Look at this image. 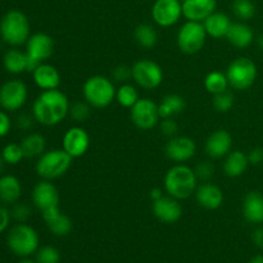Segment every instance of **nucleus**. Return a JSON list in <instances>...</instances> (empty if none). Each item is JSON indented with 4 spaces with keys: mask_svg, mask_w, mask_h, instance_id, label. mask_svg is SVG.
<instances>
[{
    "mask_svg": "<svg viewBox=\"0 0 263 263\" xmlns=\"http://www.w3.org/2000/svg\"><path fill=\"white\" fill-rule=\"evenodd\" d=\"M69 100L61 90H44L32 105L35 121L44 126H55L69 115Z\"/></svg>",
    "mask_w": 263,
    "mask_h": 263,
    "instance_id": "nucleus-1",
    "label": "nucleus"
},
{
    "mask_svg": "<svg viewBox=\"0 0 263 263\" xmlns=\"http://www.w3.org/2000/svg\"><path fill=\"white\" fill-rule=\"evenodd\" d=\"M163 184L167 194L182 200L194 194L198 187V179L194 170L184 163H176L166 172Z\"/></svg>",
    "mask_w": 263,
    "mask_h": 263,
    "instance_id": "nucleus-2",
    "label": "nucleus"
},
{
    "mask_svg": "<svg viewBox=\"0 0 263 263\" xmlns=\"http://www.w3.org/2000/svg\"><path fill=\"white\" fill-rule=\"evenodd\" d=\"M0 36L7 44L20 46L30 39V22L25 13L12 9L3 15L0 21Z\"/></svg>",
    "mask_w": 263,
    "mask_h": 263,
    "instance_id": "nucleus-3",
    "label": "nucleus"
},
{
    "mask_svg": "<svg viewBox=\"0 0 263 263\" xmlns=\"http://www.w3.org/2000/svg\"><path fill=\"white\" fill-rule=\"evenodd\" d=\"M7 244L13 254L22 257V258H27L31 254L37 252L40 239L32 226L25 222H20L13 226L8 233Z\"/></svg>",
    "mask_w": 263,
    "mask_h": 263,
    "instance_id": "nucleus-4",
    "label": "nucleus"
},
{
    "mask_svg": "<svg viewBox=\"0 0 263 263\" xmlns=\"http://www.w3.org/2000/svg\"><path fill=\"white\" fill-rule=\"evenodd\" d=\"M116 90L112 80L102 74H95L85 81L82 94L92 108H105L116 99Z\"/></svg>",
    "mask_w": 263,
    "mask_h": 263,
    "instance_id": "nucleus-5",
    "label": "nucleus"
},
{
    "mask_svg": "<svg viewBox=\"0 0 263 263\" xmlns=\"http://www.w3.org/2000/svg\"><path fill=\"white\" fill-rule=\"evenodd\" d=\"M72 159L63 149L44 152L36 162V172L44 180H55L67 174L72 166Z\"/></svg>",
    "mask_w": 263,
    "mask_h": 263,
    "instance_id": "nucleus-6",
    "label": "nucleus"
},
{
    "mask_svg": "<svg viewBox=\"0 0 263 263\" xmlns=\"http://www.w3.org/2000/svg\"><path fill=\"white\" fill-rule=\"evenodd\" d=\"M257 66L251 58L239 57L229 64L226 77L230 87L235 90H247L253 86L257 80Z\"/></svg>",
    "mask_w": 263,
    "mask_h": 263,
    "instance_id": "nucleus-7",
    "label": "nucleus"
},
{
    "mask_svg": "<svg viewBox=\"0 0 263 263\" xmlns=\"http://www.w3.org/2000/svg\"><path fill=\"white\" fill-rule=\"evenodd\" d=\"M207 36L202 22L186 21L177 32V46L181 53L193 55L202 50Z\"/></svg>",
    "mask_w": 263,
    "mask_h": 263,
    "instance_id": "nucleus-8",
    "label": "nucleus"
},
{
    "mask_svg": "<svg viewBox=\"0 0 263 263\" xmlns=\"http://www.w3.org/2000/svg\"><path fill=\"white\" fill-rule=\"evenodd\" d=\"M54 53V40L48 33L39 32L30 36L26 43V54H27V71L33 72L39 64L48 61Z\"/></svg>",
    "mask_w": 263,
    "mask_h": 263,
    "instance_id": "nucleus-9",
    "label": "nucleus"
},
{
    "mask_svg": "<svg viewBox=\"0 0 263 263\" xmlns=\"http://www.w3.org/2000/svg\"><path fill=\"white\" fill-rule=\"evenodd\" d=\"M163 69L151 59H141L133 66V80L144 90H153L163 82Z\"/></svg>",
    "mask_w": 263,
    "mask_h": 263,
    "instance_id": "nucleus-10",
    "label": "nucleus"
},
{
    "mask_svg": "<svg viewBox=\"0 0 263 263\" xmlns=\"http://www.w3.org/2000/svg\"><path fill=\"white\" fill-rule=\"evenodd\" d=\"M130 117L134 125L140 130H152L161 120L158 104L149 98H141L130 108Z\"/></svg>",
    "mask_w": 263,
    "mask_h": 263,
    "instance_id": "nucleus-11",
    "label": "nucleus"
},
{
    "mask_svg": "<svg viewBox=\"0 0 263 263\" xmlns=\"http://www.w3.org/2000/svg\"><path fill=\"white\" fill-rule=\"evenodd\" d=\"M28 97L27 86L21 80H10L0 87V105L3 109L14 112L25 105Z\"/></svg>",
    "mask_w": 263,
    "mask_h": 263,
    "instance_id": "nucleus-12",
    "label": "nucleus"
},
{
    "mask_svg": "<svg viewBox=\"0 0 263 263\" xmlns=\"http://www.w3.org/2000/svg\"><path fill=\"white\" fill-rule=\"evenodd\" d=\"M182 17L181 0H156L152 7V18L161 27H171Z\"/></svg>",
    "mask_w": 263,
    "mask_h": 263,
    "instance_id": "nucleus-13",
    "label": "nucleus"
},
{
    "mask_svg": "<svg viewBox=\"0 0 263 263\" xmlns=\"http://www.w3.org/2000/svg\"><path fill=\"white\" fill-rule=\"evenodd\" d=\"M62 145H63V151L68 153L72 158H79L89 151L90 136L85 128L73 126L64 133Z\"/></svg>",
    "mask_w": 263,
    "mask_h": 263,
    "instance_id": "nucleus-14",
    "label": "nucleus"
},
{
    "mask_svg": "<svg viewBox=\"0 0 263 263\" xmlns=\"http://www.w3.org/2000/svg\"><path fill=\"white\" fill-rule=\"evenodd\" d=\"M166 156L175 163H184L195 156L197 145L189 136H172L166 144Z\"/></svg>",
    "mask_w": 263,
    "mask_h": 263,
    "instance_id": "nucleus-15",
    "label": "nucleus"
},
{
    "mask_svg": "<svg viewBox=\"0 0 263 263\" xmlns=\"http://www.w3.org/2000/svg\"><path fill=\"white\" fill-rule=\"evenodd\" d=\"M153 215L163 223H175L181 218L182 205L179 199L171 195H163L161 199L152 202Z\"/></svg>",
    "mask_w": 263,
    "mask_h": 263,
    "instance_id": "nucleus-16",
    "label": "nucleus"
},
{
    "mask_svg": "<svg viewBox=\"0 0 263 263\" xmlns=\"http://www.w3.org/2000/svg\"><path fill=\"white\" fill-rule=\"evenodd\" d=\"M59 200V192L55 185L50 182V180H43L37 182L32 190V203L39 211L49 210V208L58 207Z\"/></svg>",
    "mask_w": 263,
    "mask_h": 263,
    "instance_id": "nucleus-17",
    "label": "nucleus"
},
{
    "mask_svg": "<svg viewBox=\"0 0 263 263\" xmlns=\"http://www.w3.org/2000/svg\"><path fill=\"white\" fill-rule=\"evenodd\" d=\"M233 148V138L226 130H216L211 134L205 141V153L210 158H225Z\"/></svg>",
    "mask_w": 263,
    "mask_h": 263,
    "instance_id": "nucleus-18",
    "label": "nucleus"
},
{
    "mask_svg": "<svg viewBox=\"0 0 263 263\" xmlns=\"http://www.w3.org/2000/svg\"><path fill=\"white\" fill-rule=\"evenodd\" d=\"M194 194L198 204L210 211L218 210L222 205L223 199H225L221 187L210 181L200 184Z\"/></svg>",
    "mask_w": 263,
    "mask_h": 263,
    "instance_id": "nucleus-19",
    "label": "nucleus"
},
{
    "mask_svg": "<svg viewBox=\"0 0 263 263\" xmlns=\"http://www.w3.org/2000/svg\"><path fill=\"white\" fill-rule=\"evenodd\" d=\"M43 220L46 223L50 233L55 236H67L72 231L73 223L72 220L67 215H64L61 208L53 207L44 211Z\"/></svg>",
    "mask_w": 263,
    "mask_h": 263,
    "instance_id": "nucleus-20",
    "label": "nucleus"
},
{
    "mask_svg": "<svg viewBox=\"0 0 263 263\" xmlns=\"http://www.w3.org/2000/svg\"><path fill=\"white\" fill-rule=\"evenodd\" d=\"M182 15L186 21L203 22L216 12L217 0H182Z\"/></svg>",
    "mask_w": 263,
    "mask_h": 263,
    "instance_id": "nucleus-21",
    "label": "nucleus"
},
{
    "mask_svg": "<svg viewBox=\"0 0 263 263\" xmlns=\"http://www.w3.org/2000/svg\"><path fill=\"white\" fill-rule=\"evenodd\" d=\"M33 81L36 86L41 90L58 89L61 85V73L54 66L48 63L39 64L37 68L32 72Z\"/></svg>",
    "mask_w": 263,
    "mask_h": 263,
    "instance_id": "nucleus-22",
    "label": "nucleus"
},
{
    "mask_svg": "<svg viewBox=\"0 0 263 263\" xmlns=\"http://www.w3.org/2000/svg\"><path fill=\"white\" fill-rule=\"evenodd\" d=\"M243 216L246 221L253 225L263 223V194L259 192H249L243 199Z\"/></svg>",
    "mask_w": 263,
    "mask_h": 263,
    "instance_id": "nucleus-23",
    "label": "nucleus"
},
{
    "mask_svg": "<svg viewBox=\"0 0 263 263\" xmlns=\"http://www.w3.org/2000/svg\"><path fill=\"white\" fill-rule=\"evenodd\" d=\"M203 26L205 28V32L208 36L213 39L226 37L228 31L231 26L230 17L222 12H213L210 17L203 21Z\"/></svg>",
    "mask_w": 263,
    "mask_h": 263,
    "instance_id": "nucleus-24",
    "label": "nucleus"
},
{
    "mask_svg": "<svg viewBox=\"0 0 263 263\" xmlns=\"http://www.w3.org/2000/svg\"><path fill=\"white\" fill-rule=\"evenodd\" d=\"M229 43L238 49H246L253 43L254 32L247 23L235 22L231 23L226 35Z\"/></svg>",
    "mask_w": 263,
    "mask_h": 263,
    "instance_id": "nucleus-25",
    "label": "nucleus"
},
{
    "mask_svg": "<svg viewBox=\"0 0 263 263\" xmlns=\"http://www.w3.org/2000/svg\"><path fill=\"white\" fill-rule=\"evenodd\" d=\"M22 194L21 181L13 175L0 177V202L4 204H14Z\"/></svg>",
    "mask_w": 263,
    "mask_h": 263,
    "instance_id": "nucleus-26",
    "label": "nucleus"
},
{
    "mask_svg": "<svg viewBox=\"0 0 263 263\" xmlns=\"http://www.w3.org/2000/svg\"><path fill=\"white\" fill-rule=\"evenodd\" d=\"M249 166L248 154L241 151H231L225 157L223 162V172L229 177H239L247 171Z\"/></svg>",
    "mask_w": 263,
    "mask_h": 263,
    "instance_id": "nucleus-27",
    "label": "nucleus"
},
{
    "mask_svg": "<svg viewBox=\"0 0 263 263\" xmlns=\"http://www.w3.org/2000/svg\"><path fill=\"white\" fill-rule=\"evenodd\" d=\"M27 61L28 58L26 51L20 50V49H9L4 54L3 64L9 73L20 74L27 71Z\"/></svg>",
    "mask_w": 263,
    "mask_h": 263,
    "instance_id": "nucleus-28",
    "label": "nucleus"
},
{
    "mask_svg": "<svg viewBox=\"0 0 263 263\" xmlns=\"http://www.w3.org/2000/svg\"><path fill=\"white\" fill-rule=\"evenodd\" d=\"M185 99L179 94H168L161 100L158 104L159 116L161 120L163 118H172L174 116L180 115L185 109Z\"/></svg>",
    "mask_w": 263,
    "mask_h": 263,
    "instance_id": "nucleus-29",
    "label": "nucleus"
},
{
    "mask_svg": "<svg viewBox=\"0 0 263 263\" xmlns=\"http://www.w3.org/2000/svg\"><path fill=\"white\" fill-rule=\"evenodd\" d=\"M21 146H22L25 158H36L45 152L46 140L41 134L32 133L22 139Z\"/></svg>",
    "mask_w": 263,
    "mask_h": 263,
    "instance_id": "nucleus-30",
    "label": "nucleus"
},
{
    "mask_svg": "<svg viewBox=\"0 0 263 263\" xmlns=\"http://www.w3.org/2000/svg\"><path fill=\"white\" fill-rule=\"evenodd\" d=\"M134 37H135L136 43L144 49H152L156 46L157 41H158V33H157L156 28L149 23H141L135 28L134 32Z\"/></svg>",
    "mask_w": 263,
    "mask_h": 263,
    "instance_id": "nucleus-31",
    "label": "nucleus"
},
{
    "mask_svg": "<svg viewBox=\"0 0 263 263\" xmlns=\"http://www.w3.org/2000/svg\"><path fill=\"white\" fill-rule=\"evenodd\" d=\"M229 86L230 85H229L228 77H226V73H223V72L212 71L204 79L205 90L212 95L226 91Z\"/></svg>",
    "mask_w": 263,
    "mask_h": 263,
    "instance_id": "nucleus-32",
    "label": "nucleus"
},
{
    "mask_svg": "<svg viewBox=\"0 0 263 263\" xmlns=\"http://www.w3.org/2000/svg\"><path fill=\"white\" fill-rule=\"evenodd\" d=\"M139 99L140 98H139V92L136 87L134 85L128 84V82L122 84L116 90V100H117V103L121 107L130 109Z\"/></svg>",
    "mask_w": 263,
    "mask_h": 263,
    "instance_id": "nucleus-33",
    "label": "nucleus"
},
{
    "mask_svg": "<svg viewBox=\"0 0 263 263\" xmlns=\"http://www.w3.org/2000/svg\"><path fill=\"white\" fill-rule=\"evenodd\" d=\"M233 12L240 21H249L256 14V5L252 0H234Z\"/></svg>",
    "mask_w": 263,
    "mask_h": 263,
    "instance_id": "nucleus-34",
    "label": "nucleus"
},
{
    "mask_svg": "<svg viewBox=\"0 0 263 263\" xmlns=\"http://www.w3.org/2000/svg\"><path fill=\"white\" fill-rule=\"evenodd\" d=\"M2 157L5 161V163L18 164L23 158H25V154H23L21 144L10 143V144H7V145L3 148Z\"/></svg>",
    "mask_w": 263,
    "mask_h": 263,
    "instance_id": "nucleus-35",
    "label": "nucleus"
},
{
    "mask_svg": "<svg viewBox=\"0 0 263 263\" xmlns=\"http://www.w3.org/2000/svg\"><path fill=\"white\" fill-rule=\"evenodd\" d=\"M234 95L229 90L213 95L212 105L217 112L226 113L234 107Z\"/></svg>",
    "mask_w": 263,
    "mask_h": 263,
    "instance_id": "nucleus-36",
    "label": "nucleus"
},
{
    "mask_svg": "<svg viewBox=\"0 0 263 263\" xmlns=\"http://www.w3.org/2000/svg\"><path fill=\"white\" fill-rule=\"evenodd\" d=\"M61 252L53 246H44L36 252V263H59Z\"/></svg>",
    "mask_w": 263,
    "mask_h": 263,
    "instance_id": "nucleus-37",
    "label": "nucleus"
},
{
    "mask_svg": "<svg viewBox=\"0 0 263 263\" xmlns=\"http://www.w3.org/2000/svg\"><path fill=\"white\" fill-rule=\"evenodd\" d=\"M69 115L76 122H85L91 116V105L85 102H76L69 107Z\"/></svg>",
    "mask_w": 263,
    "mask_h": 263,
    "instance_id": "nucleus-38",
    "label": "nucleus"
},
{
    "mask_svg": "<svg viewBox=\"0 0 263 263\" xmlns=\"http://www.w3.org/2000/svg\"><path fill=\"white\" fill-rule=\"evenodd\" d=\"M195 176H197L198 181L207 182L215 175V164L211 161H203L200 163L197 164V167L194 168Z\"/></svg>",
    "mask_w": 263,
    "mask_h": 263,
    "instance_id": "nucleus-39",
    "label": "nucleus"
},
{
    "mask_svg": "<svg viewBox=\"0 0 263 263\" xmlns=\"http://www.w3.org/2000/svg\"><path fill=\"white\" fill-rule=\"evenodd\" d=\"M31 208L27 204H23V203H14L12 211H10V216L12 218H14L17 222H26L28 218L31 217Z\"/></svg>",
    "mask_w": 263,
    "mask_h": 263,
    "instance_id": "nucleus-40",
    "label": "nucleus"
},
{
    "mask_svg": "<svg viewBox=\"0 0 263 263\" xmlns=\"http://www.w3.org/2000/svg\"><path fill=\"white\" fill-rule=\"evenodd\" d=\"M112 79L117 82H126L133 79V67H128L126 64H118L112 69Z\"/></svg>",
    "mask_w": 263,
    "mask_h": 263,
    "instance_id": "nucleus-41",
    "label": "nucleus"
},
{
    "mask_svg": "<svg viewBox=\"0 0 263 263\" xmlns=\"http://www.w3.org/2000/svg\"><path fill=\"white\" fill-rule=\"evenodd\" d=\"M159 130L164 136L172 138V136H176L177 131H179V125L172 118H163L159 123Z\"/></svg>",
    "mask_w": 263,
    "mask_h": 263,
    "instance_id": "nucleus-42",
    "label": "nucleus"
},
{
    "mask_svg": "<svg viewBox=\"0 0 263 263\" xmlns=\"http://www.w3.org/2000/svg\"><path fill=\"white\" fill-rule=\"evenodd\" d=\"M10 127H12V122H10L9 116L5 112L0 110V138H4L9 134Z\"/></svg>",
    "mask_w": 263,
    "mask_h": 263,
    "instance_id": "nucleus-43",
    "label": "nucleus"
},
{
    "mask_svg": "<svg viewBox=\"0 0 263 263\" xmlns=\"http://www.w3.org/2000/svg\"><path fill=\"white\" fill-rule=\"evenodd\" d=\"M10 212L4 207V205H0V234L4 233L8 229L10 223Z\"/></svg>",
    "mask_w": 263,
    "mask_h": 263,
    "instance_id": "nucleus-44",
    "label": "nucleus"
},
{
    "mask_svg": "<svg viewBox=\"0 0 263 263\" xmlns=\"http://www.w3.org/2000/svg\"><path fill=\"white\" fill-rule=\"evenodd\" d=\"M33 120L35 117H31V116L22 113V115L18 116L17 118V125L21 130H30L33 125Z\"/></svg>",
    "mask_w": 263,
    "mask_h": 263,
    "instance_id": "nucleus-45",
    "label": "nucleus"
},
{
    "mask_svg": "<svg viewBox=\"0 0 263 263\" xmlns=\"http://www.w3.org/2000/svg\"><path fill=\"white\" fill-rule=\"evenodd\" d=\"M249 164L263 163V148H254L248 154Z\"/></svg>",
    "mask_w": 263,
    "mask_h": 263,
    "instance_id": "nucleus-46",
    "label": "nucleus"
},
{
    "mask_svg": "<svg viewBox=\"0 0 263 263\" xmlns=\"http://www.w3.org/2000/svg\"><path fill=\"white\" fill-rule=\"evenodd\" d=\"M252 240H253L254 246L263 249V226H259L252 233Z\"/></svg>",
    "mask_w": 263,
    "mask_h": 263,
    "instance_id": "nucleus-47",
    "label": "nucleus"
},
{
    "mask_svg": "<svg viewBox=\"0 0 263 263\" xmlns=\"http://www.w3.org/2000/svg\"><path fill=\"white\" fill-rule=\"evenodd\" d=\"M163 190L159 189V187H154V189L151 190V193H149V197H151V200L152 202H154V200H158L161 199L162 197H163Z\"/></svg>",
    "mask_w": 263,
    "mask_h": 263,
    "instance_id": "nucleus-48",
    "label": "nucleus"
},
{
    "mask_svg": "<svg viewBox=\"0 0 263 263\" xmlns=\"http://www.w3.org/2000/svg\"><path fill=\"white\" fill-rule=\"evenodd\" d=\"M249 263H263V254H258V256H254L253 258L249 261Z\"/></svg>",
    "mask_w": 263,
    "mask_h": 263,
    "instance_id": "nucleus-49",
    "label": "nucleus"
},
{
    "mask_svg": "<svg viewBox=\"0 0 263 263\" xmlns=\"http://www.w3.org/2000/svg\"><path fill=\"white\" fill-rule=\"evenodd\" d=\"M257 44H258V48L261 49V50H263V33L257 37Z\"/></svg>",
    "mask_w": 263,
    "mask_h": 263,
    "instance_id": "nucleus-50",
    "label": "nucleus"
},
{
    "mask_svg": "<svg viewBox=\"0 0 263 263\" xmlns=\"http://www.w3.org/2000/svg\"><path fill=\"white\" fill-rule=\"evenodd\" d=\"M4 163H5V161H4V159H3L2 154H0V172H2L3 170H4Z\"/></svg>",
    "mask_w": 263,
    "mask_h": 263,
    "instance_id": "nucleus-51",
    "label": "nucleus"
},
{
    "mask_svg": "<svg viewBox=\"0 0 263 263\" xmlns=\"http://www.w3.org/2000/svg\"><path fill=\"white\" fill-rule=\"evenodd\" d=\"M18 263H36V261H32V259L25 258V259H22V261H20Z\"/></svg>",
    "mask_w": 263,
    "mask_h": 263,
    "instance_id": "nucleus-52",
    "label": "nucleus"
}]
</instances>
